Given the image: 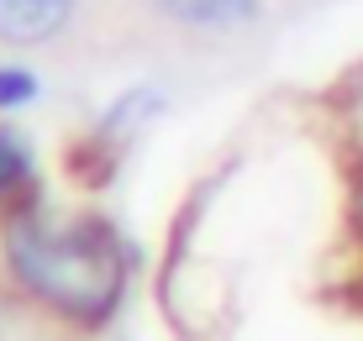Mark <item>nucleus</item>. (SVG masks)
Listing matches in <instances>:
<instances>
[{
	"instance_id": "nucleus-5",
	"label": "nucleus",
	"mask_w": 363,
	"mask_h": 341,
	"mask_svg": "<svg viewBox=\"0 0 363 341\" xmlns=\"http://www.w3.org/2000/svg\"><path fill=\"white\" fill-rule=\"evenodd\" d=\"M37 95V79L27 69H0V105H21Z\"/></svg>"
},
{
	"instance_id": "nucleus-2",
	"label": "nucleus",
	"mask_w": 363,
	"mask_h": 341,
	"mask_svg": "<svg viewBox=\"0 0 363 341\" xmlns=\"http://www.w3.org/2000/svg\"><path fill=\"white\" fill-rule=\"evenodd\" d=\"M74 0H0V42H48L64 32Z\"/></svg>"
},
{
	"instance_id": "nucleus-6",
	"label": "nucleus",
	"mask_w": 363,
	"mask_h": 341,
	"mask_svg": "<svg viewBox=\"0 0 363 341\" xmlns=\"http://www.w3.org/2000/svg\"><path fill=\"white\" fill-rule=\"evenodd\" d=\"M358 226H363V179H358Z\"/></svg>"
},
{
	"instance_id": "nucleus-3",
	"label": "nucleus",
	"mask_w": 363,
	"mask_h": 341,
	"mask_svg": "<svg viewBox=\"0 0 363 341\" xmlns=\"http://www.w3.org/2000/svg\"><path fill=\"white\" fill-rule=\"evenodd\" d=\"M153 6L184 27H242L247 16H258V0H153Z\"/></svg>"
},
{
	"instance_id": "nucleus-4",
	"label": "nucleus",
	"mask_w": 363,
	"mask_h": 341,
	"mask_svg": "<svg viewBox=\"0 0 363 341\" xmlns=\"http://www.w3.org/2000/svg\"><path fill=\"white\" fill-rule=\"evenodd\" d=\"M27 173H32V153H27V142H21L16 132H0V200L16 195V189L27 184Z\"/></svg>"
},
{
	"instance_id": "nucleus-1",
	"label": "nucleus",
	"mask_w": 363,
	"mask_h": 341,
	"mask_svg": "<svg viewBox=\"0 0 363 341\" xmlns=\"http://www.w3.org/2000/svg\"><path fill=\"white\" fill-rule=\"evenodd\" d=\"M6 262L32 299L69 320H106L127 289V252L106 221L16 216L6 226Z\"/></svg>"
}]
</instances>
